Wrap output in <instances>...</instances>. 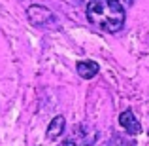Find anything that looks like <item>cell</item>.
Masks as SVG:
<instances>
[{"label": "cell", "mask_w": 149, "mask_h": 146, "mask_svg": "<svg viewBox=\"0 0 149 146\" xmlns=\"http://www.w3.org/2000/svg\"><path fill=\"white\" fill-rule=\"evenodd\" d=\"M87 19L102 32H119L125 25V8L117 0H89Z\"/></svg>", "instance_id": "cell-1"}, {"label": "cell", "mask_w": 149, "mask_h": 146, "mask_svg": "<svg viewBox=\"0 0 149 146\" xmlns=\"http://www.w3.org/2000/svg\"><path fill=\"white\" fill-rule=\"evenodd\" d=\"M62 131H64V118L62 116H55L53 120L49 121L45 135H47L49 140H55V139H58V137L62 135Z\"/></svg>", "instance_id": "cell-6"}, {"label": "cell", "mask_w": 149, "mask_h": 146, "mask_svg": "<svg viewBox=\"0 0 149 146\" xmlns=\"http://www.w3.org/2000/svg\"><path fill=\"white\" fill-rule=\"evenodd\" d=\"M76 70L83 80H91V78H95L96 74L100 72V66H98V63H95V61H79L77 66H76Z\"/></svg>", "instance_id": "cell-5"}, {"label": "cell", "mask_w": 149, "mask_h": 146, "mask_svg": "<svg viewBox=\"0 0 149 146\" xmlns=\"http://www.w3.org/2000/svg\"><path fill=\"white\" fill-rule=\"evenodd\" d=\"M106 146H134V142L125 139V137H115V139H111Z\"/></svg>", "instance_id": "cell-7"}, {"label": "cell", "mask_w": 149, "mask_h": 146, "mask_svg": "<svg viewBox=\"0 0 149 146\" xmlns=\"http://www.w3.org/2000/svg\"><path fill=\"white\" fill-rule=\"evenodd\" d=\"M117 2H121V4H123V6H130V4L134 2V0H117Z\"/></svg>", "instance_id": "cell-8"}, {"label": "cell", "mask_w": 149, "mask_h": 146, "mask_svg": "<svg viewBox=\"0 0 149 146\" xmlns=\"http://www.w3.org/2000/svg\"><path fill=\"white\" fill-rule=\"evenodd\" d=\"M26 15H29V21L34 27H45L47 23L53 21V11L47 10L45 6H38V4L30 6L26 10Z\"/></svg>", "instance_id": "cell-3"}, {"label": "cell", "mask_w": 149, "mask_h": 146, "mask_svg": "<svg viewBox=\"0 0 149 146\" xmlns=\"http://www.w3.org/2000/svg\"><path fill=\"white\" fill-rule=\"evenodd\" d=\"M119 123H121V127H123L128 135H132V137L142 133V125H140V121L136 120V116H134L132 110H125V112H121Z\"/></svg>", "instance_id": "cell-4"}, {"label": "cell", "mask_w": 149, "mask_h": 146, "mask_svg": "<svg viewBox=\"0 0 149 146\" xmlns=\"http://www.w3.org/2000/svg\"><path fill=\"white\" fill-rule=\"evenodd\" d=\"M98 139V131L87 127H76L64 140V146H93Z\"/></svg>", "instance_id": "cell-2"}]
</instances>
